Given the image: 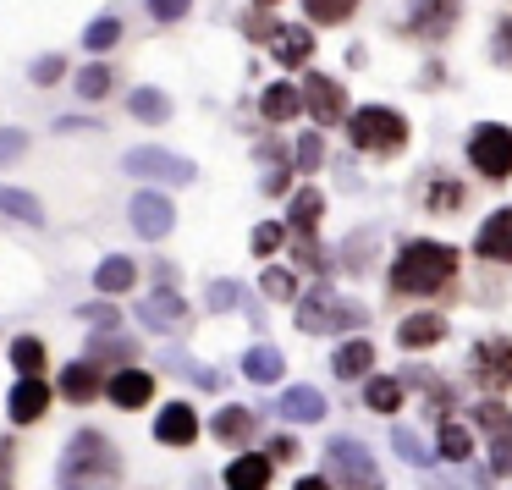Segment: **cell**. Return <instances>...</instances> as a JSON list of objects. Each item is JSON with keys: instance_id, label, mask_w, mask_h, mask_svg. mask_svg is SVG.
I'll return each instance as SVG.
<instances>
[{"instance_id": "cell-1", "label": "cell", "mask_w": 512, "mask_h": 490, "mask_svg": "<svg viewBox=\"0 0 512 490\" xmlns=\"http://www.w3.org/2000/svg\"><path fill=\"white\" fill-rule=\"evenodd\" d=\"M457 281V248L435 243V237H408L391 259V281L386 287L397 298H435Z\"/></svg>"}, {"instance_id": "cell-2", "label": "cell", "mask_w": 512, "mask_h": 490, "mask_svg": "<svg viewBox=\"0 0 512 490\" xmlns=\"http://www.w3.org/2000/svg\"><path fill=\"white\" fill-rule=\"evenodd\" d=\"M116 479H122V457L100 430H78L61 446V468H56L61 490H111Z\"/></svg>"}, {"instance_id": "cell-3", "label": "cell", "mask_w": 512, "mask_h": 490, "mask_svg": "<svg viewBox=\"0 0 512 490\" xmlns=\"http://www.w3.org/2000/svg\"><path fill=\"white\" fill-rule=\"evenodd\" d=\"M347 138H353L358 155H375V160H391L408 149V116L391 111V105H358L347 116Z\"/></svg>"}, {"instance_id": "cell-4", "label": "cell", "mask_w": 512, "mask_h": 490, "mask_svg": "<svg viewBox=\"0 0 512 490\" xmlns=\"http://www.w3.org/2000/svg\"><path fill=\"white\" fill-rule=\"evenodd\" d=\"M369 309L353 298H342V292L331 287V281H320V287H309L298 298V331L309 336H331V331H353V325H364Z\"/></svg>"}, {"instance_id": "cell-5", "label": "cell", "mask_w": 512, "mask_h": 490, "mask_svg": "<svg viewBox=\"0 0 512 490\" xmlns=\"http://www.w3.org/2000/svg\"><path fill=\"white\" fill-rule=\"evenodd\" d=\"M325 479H331V490H380V468L369 457V446L347 441V435H336L325 446Z\"/></svg>"}, {"instance_id": "cell-6", "label": "cell", "mask_w": 512, "mask_h": 490, "mask_svg": "<svg viewBox=\"0 0 512 490\" xmlns=\"http://www.w3.org/2000/svg\"><path fill=\"white\" fill-rule=\"evenodd\" d=\"M468 166L479 171V177H490V182H507L512 177V127H501V122H479V127H468Z\"/></svg>"}, {"instance_id": "cell-7", "label": "cell", "mask_w": 512, "mask_h": 490, "mask_svg": "<svg viewBox=\"0 0 512 490\" xmlns=\"http://www.w3.org/2000/svg\"><path fill=\"white\" fill-rule=\"evenodd\" d=\"M122 171H127V177H138V182H166V188H188V182L199 177L193 160L171 155V149H127Z\"/></svg>"}, {"instance_id": "cell-8", "label": "cell", "mask_w": 512, "mask_h": 490, "mask_svg": "<svg viewBox=\"0 0 512 490\" xmlns=\"http://www.w3.org/2000/svg\"><path fill=\"white\" fill-rule=\"evenodd\" d=\"M468 375L485 391H512V336H479L468 347Z\"/></svg>"}, {"instance_id": "cell-9", "label": "cell", "mask_w": 512, "mask_h": 490, "mask_svg": "<svg viewBox=\"0 0 512 490\" xmlns=\"http://www.w3.org/2000/svg\"><path fill=\"white\" fill-rule=\"evenodd\" d=\"M298 100H303V111H309L320 127L347 122V89H342L336 78H325V72H309V78H303Z\"/></svg>"}, {"instance_id": "cell-10", "label": "cell", "mask_w": 512, "mask_h": 490, "mask_svg": "<svg viewBox=\"0 0 512 490\" xmlns=\"http://www.w3.org/2000/svg\"><path fill=\"white\" fill-rule=\"evenodd\" d=\"M457 17H463V0H413L408 6V34L424 39V45H441V39L457 28Z\"/></svg>"}, {"instance_id": "cell-11", "label": "cell", "mask_w": 512, "mask_h": 490, "mask_svg": "<svg viewBox=\"0 0 512 490\" xmlns=\"http://www.w3.org/2000/svg\"><path fill=\"white\" fill-rule=\"evenodd\" d=\"M127 221H133V232L144 237V243H160V237L177 226V210H171L166 193L144 188V193H133V204H127Z\"/></svg>"}, {"instance_id": "cell-12", "label": "cell", "mask_w": 512, "mask_h": 490, "mask_svg": "<svg viewBox=\"0 0 512 490\" xmlns=\"http://www.w3.org/2000/svg\"><path fill=\"white\" fill-rule=\"evenodd\" d=\"M138 325L171 336V331H182V325H188V303L177 298V287H155L144 303H138Z\"/></svg>"}, {"instance_id": "cell-13", "label": "cell", "mask_w": 512, "mask_h": 490, "mask_svg": "<svg viewBox=\"0 0 512 490\" xmlns=\"http://www.w3.org/2000/svg\"><path fill=\"white\" fill-rule=\"evenodd\" d=\"M474 254L490 259V265H512V204L507 210H490L485 221H479Z\"/></svg>"}, {"instance_id": "cell-14", "label": "cell", "mask_w": 512, "mask_h": 490, "mask_svg": "<svg viewBox=\"0 0 512 490\" xmlns=\"http://www.w3.org/2000/svg\"><path fill=\"white\" fill-rule=\"evenodd\" d=\"M50 380H12V391H6V413H12V424H39L50 413Z\"/></svg>"}, {"instance_id": "cell-15", "label": "cell", "mask_w": 512, "mask_h": 490, "mask_svg": "<svg viewBox=\"0 0 512 490\" xmlns=\"http://www.w3.org/2000/svg\"><path fill=\"white\" fill-rule=\"evenodd\" d=\"M155 441L160 446H193L199 441V413H193V402H166V408L155 413Z\"/></svg>"}, {"instance_id": "cell-16", "label": "cell", "mask_w": 512, "mask_h": 490, "mask_svg": "<svg viewBox=\"0 0 512 490\" xmlns=\"http://www.w3.org/2000/svg\"><path fill=\"white\" fill-rule=\"evenodd\" d=\"M270 474H276V463H270L265 452H237L232 463H226L221 485L226 490H270Z\"/></svg>"}, {"instance_id": "cell-17", "label": "cell", "mask_w": 512, "mask_h": 490, "mask_svg": "<svg viewBox=\"0 0 512 490\" xmlns=\"http://www.w3.org/2000/svg\"><path fill=\"white\" fill-rule=\"evenodd\" d=\"M105 397L116 402V408H144L149 397H155V375L149 369H116L111 380H105Z\"/></svg>"}, {"instance_id": "cell-18", "label": "cell", "mask_w": 512, "mask_h": 490, "mask_svg": "<svg viewBox=\"0 0 512 490\" xmlns=\"http://www.w3.org/2000/svg\"><path fill=\"white\" fill-rule=\"evenodd\" d=\"M105 369L100 364H89V358H78V364H67L61 369V397L67 402H94V397H105Z\"/></svg>"}, {"instance_id": "cell-19", "label": "cell", "mask_w": 512, "mask_h": 490, "mask_svg": "<svg viewBox=\"0 0 512 490\" xmlns=\"http://www.w3.org/2000/svg\"><path fill=\"white\" fill-rule=\"evenodd\" d=\"M210 430H215V441H221V446L243 452V446L259 435V413H254V408H237V402H232V408H221V413H215V424H210Z\"/></svg>"}, {"instance_id": "cell-20", "label": "cell", "mask_w": 512, "mask_h": 490, "mask_svg": "<svg viewBox=\"0 0 512 490\" xmlns=\"http://www.w3.org/2000/svg\"><path fill=\"white\" fill-rule=\"evenodd\" d=\"M419 204L430 215H457L468 204V188L457 177H446V171H430V177H424V193H419Z\"/></svg>"}, {"instance_id": "cell-21", "label": "cell", "mask_w": 512, "mask_h": 490, "mask_svg": "<svg viewBox=\"0 0 512 490\" xmlns=\"http://www.w3.org/2000/svg\"><path fill=\"white\" fill-rule=\"evenodd\" d=\"M331 369H336V380H364L369 369H375V342H369V336L342 342V347L331 353Z\"/></svg>"}, {"instance_id": "cell-22", "label": "cell", "mask_w": 512, "mask_h": 490, "mask_svg": "<svg viewBox=\"0 0 512 490\" xmlns=\"http://www.w3.org/2000/svg\"><path fill=\"white\" fill-rule=\"evenodd\" d=\"M276 413H281V419H292V424H320L325 419V397L314 386H287V391H281V402H276Z\"/></svg>"}, {"instance_id": "cell-23", "label": "cell", "mask_w": 512, "mask_h": 490, "mask_svg": "<svg viewBox=\"0 0 512 490\" xmlns=\"http://www.w3.org/2000/svg\"><path fill=\"white\" fill-rule=\"evenodd\" d=\"M320 215H325V193L320 188H298L292 193V210H287V232L292 237H314Z\"/></svg>"}, {"instance_id": "cell-24", "label": "cell", "mask_w": 512, "mask_h": 490, "mask_svg": "<svg viewBox=\"0 0 512 490\" xmlns=\"http://www.w3.org/2000/svg\"><path fill=\"white\" fill-rule=\"evenodd\" d=\"M397 342L408 347V353L435 347V342H446V320H441V314H408V320L397 325Z\"/></svg>"}, {"instance_id": "cell-25", "label": "cell", "mask_w": 512, "mask_h": 490, "mask_svg": "<svg viewBox=\"0 0 512 490\" xmlns=\"http://www.w3.org/2000/svg\"><path fill=\"white\" fill-rule=\"evenodd\" d=\"M270 56H276L281 67H303V61L314 56V34H309V28H298V23H292V28H276V39H270Z\"/></svg>"}, {"instance_id": "cell-26", "label": "cell", "mask_w": 512, "mask_h": 490, "mask_svg": "<svg viewBox=\"0 0 512 490\" xmlns=\"http://www.w3.org/2000/svg\"><path fill=\"white\" fill-rule=\"evenodd\" d=\"M133 358H138V347L127 342V336H116V331H100V336H89V364H116V369H133Z\"/></svg>"}, {"instance_id": "cell-27", "label": "cell", "mask_w": 512, "mask_h": 490, "mask_svg": "<svg viewBox=\"0 0 512 490\" xmlns=\"http://www.w3.org/2000/svg\"><path fill=\"white\" fill-rule=\"evenodd\" d=\"M138 281V265L127 254H111L100 259V270H94V287H100V298H116V292H127Z\"/></svg>"}, {"instance_id": "cell-28", "label": "cell", "mask_w": 512, "mask_h": 490, "mask_svg": "<svg viewBox=\"0 0 512 490\" xmlns=\"http://www.w3.org/2000/svg\"><path fill=\"white\" fill-rule=\"evenodd\" d=\"M12 369H17V380H45V369H50L45 342H39V336H17L12 342Z\"/></svg>"}, {"instance_id": "cell-29", "label": "cell", "mask_w": 512, "mask_h": 490, "mask_svg": "<svg viewBox=\"0 0 512 490\" xmlns=\"http://www.w3.org/2000/svg\"><path fill=\"white\" fill-rule=\"evenodd\" d=\"M281 369H287V358H281L276 347H265V342H259V347H248V353H243V375L254 380V386H276V380H281Z\"/></svg>"}, {"instance_id": "cell-30", "label": "cell", "mask_w": 512, "mask_h": 490, "mask_svg": "<svg viewBox=\"0 0 512 490\" xmlns=\"http://www.w3.org/2000/svg\"><path fill=\"white\" fill-rule=\"evenodd\" d=\"M298 111H303V100H298L292 83H270V89L259 94V116H265V122H292Z\"/></svg>"}, {"instance_id": "cell-31", "label": "cell", "mask_w": 512, "mask_h": 490, "mask_svg": "<svg viewBox=\"0 0 512 490\" xmlns=\"http://www.w3.org/2000/svg\"><path fill=\"white\" fill-rule=\"evenodd\" d=\"M0 215H12V221H23V226H45V204L23 188H6V182H0Z\"/></svg>"}, {"instance_id": "cell-32", "label": "cell", "mask_w": 512, "mask_h": 490, "mask_svg": "<svg viewBox=\"0 0 512 490\" xmlns=\"http://www.w3.org/2000/svg\"><path fill=\"white\" fill-rule=\"evenodd\" d=\"M127 111L138 116V122H171V100H166V89H133L127 94Z\"/></svg>"}, {"instance_id": "cell-33", "label": "cell", "mask_w": 512, "mask_h": 490, "mask_svg": "<svg viewBox=\"0 0 512 490\" xmlns=\"http://www.w3.org/2000/svg\"><path fill=\"white\" fill-rule=\"evenodd\" d=\"M435 446H441L446 463H468V457H474V435H468L457 419H441V441Z\"/></svg>"}, {"instance_id": "cell-34", "label": "cell", "mask_w": 512, "mask_h": 490, "mask_svg": "<svg viewBox=\"0 0 512 490\" xmlns=\"http://www.w3.org/2000/svg\"><path fill=\"white\" fill-rule=\"evenodd\" d=\"M364 402H369V413H397V408H402V380L375 375V380L364 386Z\"/></svg>"}, {"instance_id": "cell-35", "label": "cell", "mask_w": 512, "mask_h": 490, "mask_svg": "<svg viewBox=\"0 0 512 490\" xmlns=\"http://www.w3.org/2000/svg\"><path fill=\"white\" fill-rule=\"evenodd\" d=\"M111 45H122V17H94V23L83 28V50H94V56H105Z\"/></svg>"}, {"instance_id": "cell-36", "label": "cell", "mask_w": 512, "mask_h": 490, "mask_svg": "<svg viewBox=\"0 0 512 490\" xmlns=\"http://www.w3.org/2000/svg\"><path fill=\"white\" fill-rule=\"evenodd\" d=\"M259 292H265L270 303H298V276L281 270V265H270L265 276H259Z\"/></svg>"}, {"instance_id": "cell-37", "label": "cell", "mask_w": 512, "mask_h": 490, "mask_svg": "<svg viewBox=\"0 0 512 490\" xmlns=\"http://www.w3.org/2000/svg\"><path fill=\"white\" fill-rule=\"evenodd\" d=\"M111 83H116L111 67H105V61H89V67L78 72V100H89V105L105 100V94H111Z\"/></svg>"}, {"instance_id": "cell-38", "label": "cell", "mask_w": 512, "mask_h": 490, "mask_svg": "<svg viewBox=\"0 0 512 490\" xmlns=\"http://www.w3.org/2000/svg\"><path fill=\"white\" fill-rule=\"evenodd\" d=\"M303 12H309L314 23L336 28V23H347V17L358 12V0H303Z\"/></svg>"}, {"instance_id": "cell-39", "label": "cell", "mask_w": 512, "mask_h": 490, "mask_svg": "<svg viewBox=\"0 0 512 490\" xmlns=\"http://www.w3.org/2000/svg\"><path fill=\"white\" fill-rule=\"evenodd\" d=\"M325 166V138L320 133H303L292 144V171H320Z\"/></svg>"}, {"instance_id": "cell-40", "label": "cell", "mask_w": 512, "mask_h": 490, "mask_svg": "<svg viewBox=\"0 0 512 490\" xmlns=\"http://www.w3.org/2000/svg\"><path fill=\"white\" fill-rule=\"evenodd\" d=\"M474 424H479V430H490V435H507L512 430V408H507V402H479Z\"/></svg>"}, {"instance_id": "cell-41", "label": "cell", "mask_w": 512, "mask_h": 490, "mask_svg": "<svg viewBox=\"0 0 512 490\" xmlns=\"http://www.w3.org/2000/svg\"><path fill=\"white\" fill-rule=\"evenodd\" d=\"M248 243H254V254H276V248L287 243V226H281V221H259Z\"/></svg>"}, {"instance_id": "cell-42", "label": "cell", "mask_w": 512, "mask_h": 490, "mask_svg": "<svg viewBox=\"0 0 512 490\" xmlns=\"http://www.w3.org/2000/svg\"><path fill=\"white\" fill-rule=\"evenodd\" d=\"M391 446H397V452L408 457L413 468H424V463H430V452H424V441H419V435H413V430H402V424H397V430H391Z\"/></svg>"}, {"instance_id": "cell-43", "label": "cell", "mask_w": 512, "mask_h": 490, "mask_svg": "<svg viewBox=\"0 0 512 490\" xmlns=\"http://www.w3.org/2000/svg\"><path fill=\"white\" fill-rule=\"evenodd\" d=\"M292 259H298V265H309V270H320V276H325V265H331V259H325V248L314 243V237H292Z\"/></svg>"}, {"instance_id": "cell-44", "label": "cell", "mask_w": 512, "mask_h": 490, "mask_svg": "<svg viewBox=\"0 0 512 490\" xmlns=\"http://www.w3.org/2000/svg\"><path fill=\"white\" fill-rule=\"evenodd\" d=\"M23 149H28L23 127H0V166H17V160H23Z\"/></svg>"}, {"instance_id": "cell-45", "label": "cell", "mask_w": 512, "mask_h": 490, "mask_svg": "<svg viewBox=\"0 0 512 490\" xmlns=\"http://www.w3.org/2000/svg\"><path fill=\"white\" fill-rule=\"evenodd\" d=\"M28 78H34L39 89H50V83H61V78H67V61H61V56H39L34 67H28Z\"/></svg>"}, {"instance_id": "cell-46", "label": "cell", "mask_w": 512, "mask_h": 490, "mask_svg": "<svg viewBox=\"0 0 512 490\" xmlns=\"http://www.w3.org/2000/svg\"><path fill=\"white\" fill-rule=\"evenodd\" d=\"M490 61L512 72V17H501V23H496V39H490Z\"/></svg>"}, {"instance_id": "cell-47", "label": "cell", "mask_w": 512, "mask_h": 490, "mask_svg": "<svg viewBox=\"0 0 512 490\" xmlns=\"http://www.w3.org/2000/svg\"><path fill=\"white\" fill-rule=\"evenodd\" d=\"M144 6H149L155 23H182V17L193 12V0H144Z\"/></svg>"}, {"instance_id": "cell-48", "label": "cell", "mask_w": 512, "mask_h": 490, "mask_svg": "<svg viewBox=\"0 0 512 490\" xmlns=\"http://www.w3.org/2000/svg\"><path fill=\"white\" fill-rule=\"evenodd\" d=\"M204 298H210V309H237V303H248L237 281H210V292H204Z\"/></svg>"}, {"instance_id": "cell-49", "label": "cell", "mask_w": 512, "mask_h": 490, "mask_svg": "<svg viewBox=\"0 0 512 490\" xmlns=\"http://www.w3.org/2000/svg\"><path fill=\"white\" fill-rule=\"evenodd\" d=\"M490 474H512V430L490 435Z\"/></svg>"}, {"instance_id": "cell-50", "label": "cell", "mask_w": 512, "mask_h": 490, "mask_svg": "<svg viewBox=\"0 0 512 490\" xmlns=\"http://www.w3.org/2000/svg\"><path fill=\"white\" fill-rule=\"evenodd\" d=\"M276 28H281V23H276V17H265V12H248V17H243V34H248V39H265V45L276 39Z\"/></svg>"}, {"instance_id": "cell-51", "label": "cell", "mask_w": 512, "mask_h": 490, "mask_svg": "<svg viewBox=\"0 0 512 490\" xmlns=\"http://www.w3.org/2000/svg\"><path fill=\"white\" fill-rule=\"evenodd\" d=\"M83 320H94V325H105V331H116V325H122V314L111 309V303H83Z\"/></svg>"}, {"instance_id": "cell-52", "label": "cell", "mask_w": 512, "mask_h": 490, "mask_svg": "<svg viewBox=\"0 0 512 490\" xmlns=\"http://www.w3.org/2000/svg\"><path fill=\"white\" fill-rule=\"evenodd\" d=\"M265 457L270 463H292V457H298V441H292V435H276V441L265 446Z\"/></svg>"}, {"instance_id": "cell-53", "label": "cell", "mask_w": 512, "mask_h": 490, "mask_svg": "<svg viewBox=\"0 0 512 490\" xmlns=\"http://www.w3.org/2000/svg\"><path fill=\"white\" fill-rule=\"evenodd\" d=\"M287 182H292V166H270L265 171V193H270V199H281V193H287Z\"/></svg>"}, {"instance_id": "cell-54", "label": "cell", "mask_w": 512, "mask_h": 490, "mask_svg": "<svg viewBox=\"0 0 512 490\" xmlns=\"http://www.w3.org/2000/svg\"><path fill=\"white\" fill-rule=\"evenodd\" d=\"M369 254H375V237H369V232H358V237H353V248H347V265L358 270V265H364Z\"/></svg>"}, {"instance_id": "cell-55", "label": "cell", "mask_w": 512, "mask_h": 490, "mask_svg": "<svg viewBox=\"0 0 512 490\" xmlns=\"http://www.w3.org/2000/svg\"><path fill=\"white\" fill-rule=\"evenodd\" d=\"M12 474H17V452L12 441H0V490H12Z\"/></svg>"}, {"instance_id": "cell-56", "label": "cell", "mask_w": 512, "mask_h": 490, "mask_svg": "<svg viewBox=\"0 0 512 490\" xmlns=\"http://www.w3.org/2000/svg\"><path fill=\"white\" fill-rule=\"evenodd\" d=\"M292 490H331V479H325V474H309V479H298Z\"/></svg>"}, {"instance_id": "cell-57", "label": "cell", "mask_w": 512, "mask_h": 490, "mask_svg": "<svg viewBox=\"0 0 512 490\" xmlns=\"http://www.w3.org/2000/svg\"><path fill=\"white\" fill-rule=\"evenodd\" d=\"M259 6H281V0H254V12H259Z\"/></svg>"}]
</instances>
